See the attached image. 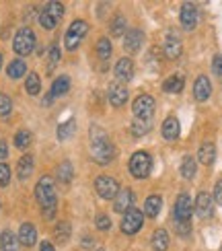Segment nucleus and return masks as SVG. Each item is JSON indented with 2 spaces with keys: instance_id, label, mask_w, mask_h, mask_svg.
Returning a JSON list of instances; mask_svg holds the SVG:
<instances>
[{
  "instance_id": "7ed1b4c3",
  "label": "nucleus",
  "mask_w": 222,
  "mask_h": 251,
  "mask_svg": "<svg viewBox=\"0 0 222 251\" xmlns=\"http://www.w3.org/2000/svg\"><path fill=\"white\" fill-rule=\"evenodd\" d=\"M35 48V33L29 27H23L17 31V35L13 39V50L19 56H29Z\"/></svg>"
},
{
  "instance_id": "cd10ccee",
  "label": "nucleus",
  "mask_w": 222,
  "mask_h": 251,
  "mask_svg": "<svg viewBox=\"0 0 222 251\" xmlns=\"http://www.w3.org/2000/svg\"><path fill=\"white\" fill-rule=\"evenodd\" d=\"M6 72H8V76L10 78H21L27 72V64L23 60H13L8 64V68H6Z\"/></svg>"
},
{
  "instance_id": "c85d7f7f",
  "label": "nucleus",
  "mask_w": 222,
  "mask_h": 251,
  "mask_svg": "<svg viewBox=\"0 0 222 251\" xmlns=\"http://www.w3.org/2000/svg\"><path fill=\"white\" fill-rule=\"evenodd\" d=\"M196 169H197V163L194 156H185L183 163H181V175L185 177V179H192V177L196 175Z\"/></svg>"
},
{
  "instance_id": "2eb2a0df",
  "label": "nucleus",
  "mask_w": 222,
  "mask_h": 251,
  "mask_svg": "<svg viewBox=\"0 0 222 251\" xmlns=\"http://www.w3.org/2000/svg\"><path fill=\"white\" fill-rule=\"evenodd\" d=\"M142 41H144L142 31H140V29H130L128 33H125L123 48H125V51H138L140 46H142Z\"/></svg>"
},
{
  "instance_id": "dca6fc26",
  "label": "nucleus",
  "mask_w": 222,
  "mask_h": 251,
  "mask_svg": "<svg viewBox=\"0 0 222 251\" xmlns=\"http://www.w3.org/2000/svg\"><path fill=\"white\" fill-rule=\"evenodd\" d=\"M210 93H212V85H210L208 76H197L196 85H194V95L197 101H206L210 97Z\"/></svg>"
},
{
  "instance_id": "6ab92c4d",
  "label": "nucleus",
  "mask_w": 222,
  "mask_h": 251,
  "mask_svg": "<svg viewBox=\"0 0 222 251\" xmlns=\"http://www.w3.org/2000/svg\"><path fill=\"white\" fill-rule=\"evenodd\" d=\"M31 173H33V156H31V154L21 156L19 163H17V175H19V179H27Z\"/></svg>"
},
{
  "instance_id": "72a5a7b5",
  "label": "nucleus",
  "mask_w": 222,
  "mask_h": 251,
  "mask_svg": "<svg viewBox=\"0 0 222 251\" xmlns=\"http://www.w3.org/2000/svg\"><path fill=\"white\" fill-rule=\"evenodd\" d=\"M72 132H74V120H68V122H64V124H60V126H58V140L70 138Z\"/></svg>"
},
{
  "instance_id": "de8ad7c7",
  "label": "nucleus",
  "mask_w": 222,
  "mask_h": 251,
  "mask_svg": "<svg viewBox=\"0 0 222 251\" xmlns=\"http://www.w3.org/2000/svg\"><path fill=\"white\" fill-rule=\"evenodd\" d=\"M0 66H2V54H0Z\"/></svg>"
},
{
  "instance_id": "bb28decb",
  "label": "nucleus",
  "mask_w": 222,
  "mask_h": 251,
  "mask_svg": "<svg viewBox=\"0 0 222 251\" xmlns=\"http://www.w3.org/2000/svg\"><path fill=\"white\" fill-rule=\"evenodd\" d=\"M183 85H185V80H183V76H169L167 80H165V85H163V91L165 93H181L183 91Z\"/></svg>"
},
{
  "instance_id": "79ce46f5",
  "label": "nucleus",
  "mask_w": 222,
  "mask_h": 251,
  "mask_svg": "<svg viewBox=\"0 0 222 251\" xmlns=\"http://www.w3.org/2000/svg\"><path fill=\"white\" fill-rule=\"evenodd\" d=\"M212 70H214V75L222 80V56H216L212 60Z\"/></svg>"
},
{
  "instance_id": "f8f14e48",
  "label": "nucleus",
  "mask_w": 222,
  "mask_h": 251,
  "mask_svg": "<svg viewBox=\"0 0 222 251\" xmlns=\"http://www.w3.org/2000/svg\"><path fill=\"white\" fill-rule=\"evenodd\" d=\"M194 210L197 212V216L208 218L212 216V198H210L208 192H199L196 198V204H194Z\"/></svg>"
},
{
  "instance_id": "aec40b11",
  "label": "nucleus",
  "mask_w": 222,
  "mask_h": 251,
  "mask_svg": "<svg viewBox=\"0 0 222 251\" xmlns=\"http://www.w3.org/2000/svg\"><path fill=\"white\" fill-rule=\"evenodd\" d=\"M197 159L202 161L204 165H212L214 159H216V149H214V144H212V142H204L202 146H199Z\"/></svg>"
},
{
  "instance_id": "ea45409f",
  "label": "nucleus",
  "mask_w": 222,
  "mask_h": 251,
  "mask_svg": "<svg viewBox=\"0 0 222 251\" xmlns=\"http://www.w3.org/2000/svg\"><path fill=\"white\" fill-rule=\"evenodd\" d=\"M60 62V48L58 46H51L49 48V70H54V66Z\"/></svg>"
},
{
  "instance_id": "f03ea898",
  "label": "nucleus",
  "mask_w": 222,
  "mask_h": 251,
  "mask_svg": "<svg viewBox=\"0 0 222 251\" xmlns=\"http://www.w3.org/2000/svg\"><path fill=\"white\" fill-rule=\"evenodd\" d=\"M35 198H37L39 206L44 208V216L46 218H51V216L56 214V202H58V198H56L54 179H51L49 175H44L37 181V185H35Z\"/></svg>"
},
{
  "instance_id": "423d86ee",
  "label": "nucleus",
  "mask_w": 222,
  "mask_h": 251,
  "mask_svg": "<svg viewBox=\"0 0 222 251\" xmlns=\"http://www.w3.org/2000/svg\"><path fill=\"white\" fill-rule=\"evenodd\" d=\"M87 31H89V25L84 23V21H74V23L68 27L66 31V35H64V44H66V50H76L78 44L82 41V37L87 35Z\"/></svg>"
},
{
  "instance_id": "37998d69",
  "label": "nucleus",
  "mask_w": 222,
  "mask_h": 251,
  "mask_svg": "<svg viewBox=\"0 0 222 251\" xmlns=\"http://www.w3.org/2000/svg\"><path fill=\"white\" fill-rule=\"evenodd\" d=\"M177 233H179V235L192 233V225H189V223H179V225H177Z\"/></svg>"
},
{
  "instance_id": "0eeeda50",
  "label": "nucleus",
  "mask_w": 222,
  "mask_h": 251,
  "mask_svg": "<svg viewBox=\"0 0 222 251\" xmlns=\"http://www.w3.org/2000/svg\"><path fill=\"white\" fill-rule=\"evenodd\" d=\"M95 190H97V194L103 198V200H113L120 192V185L113 177L101 175V177H97V181H95Z\"/></svg>"
},
{
  "instance_id": "58836bf2",
  "label": "nucleus",
  "mask_w": 222,
  "mask_h": 251,
  "mask_svg": "<svg viewBox=\"0 0 222 251\" xmlns=\"http://www.w3.org/2000/svg\"><path fill=\"white\" fill-rule=\"evenodd\" d=\"M10 183V167L6 163H0V187Z\"/></svg>"
},
{
  "instance_id": "a878e982",
  "label": "nucleus",
  "mask_w": 222,
  "mask_h": 251,
  "mask_svg": "<svg viewBox=\"0 0 222 251\" xmlns=\"http://www.w3.org/2000/svg\"><path fill=\"white\" fill-rule=\"evenodd\" d=\"M70 91V78L68 76H58L51 85V97H58V95H66Z\"/></svg>"
},
{
  "instance_id": "4be33fe9",
  "label": "nucleus",
  "mask_w": 222,
  "mask_h": 251,
  "mask_svg": "<svg viewBox=\"0 0 222 251\" xmlns=\"http://www.w3.org/2000/svg\"><path fill=\"white\" fill-rule=\"evenodd\" d=\"M163 136L167 140H177L179 138V122L175 118H167L163 122Z\"/></svg>"
},
{
  "instance_id": "c756f323",
  "label": "nucleus",
  "mask_w": 222,
  "mask_h": 251,
  "mask_svg": "<svg viewBox=\"0 0 222 251\" xmlns=\"http://www.w3.org/2000/svg\"><path fill=\"white\" fill-rule=\"evenodd\" d=\"M54 237H56V241L66 243L70 239V225L68 223H58L56 228H54Z\"/></svg>"
},
{
  "instance_id": "a211bd4d",
  "label": "nucleus",
  "mask_w": 222,
  "mask_h": 251,
  "mask_svg": "<svg viewBox=\"0 0 222 251\" xmlns=\"http://www.w3.org/2000/svg\"><path fill=\"white\" fill-rule=\"evenodd\" d=\"M115 76L120 80H130L134 76V64L130 58H122L118 62V66H115Z\"/></svg>"
},
{
  "instance_id": "f3484780",
  "label": "nucleus",
  "mask_w": 222,
  "mask_h": 251,
  "mask_svg": "<svg viewBox=\"0 0 222 251\" xmlns=\"http://www.w3.org/2000/svg\"><path fill=\"white\" fill-rule=\"evenodd\" d=\"M181 25L185 29H194L197 25V8L194 4H183V8H181Z\"/></svg>"
},
{
  "instance_id": "a18cd8bd",
  "label": "nucleus",
  "mask_w": 222,
  "mask_h": 251,
  "mask_svg": "<svg viewBox=\"0 0 222 251\" xmlns=\"http://www.w3.org/2000/svg\"><path fill=\"white\" fill-rule=\"evenodd\" d=\"M6 154H8V146L4 140H0V159H6Z\"/></svg>"
},
{
  "instance_id": "20e7f679",
  "label": "nucleus",
  "mask_w": 222,
  "mask_h": 251,
  "mask_svg": "<svg viewBox=\"0 0 222 251\" xmlns=\"http://www.w3.org/2000/svg\"><path fill=\"white\" fill-rule=\"evenodd\" d=\"M64 17V4L62 2H48L39 15V23L44 29H56L60 19Z\"/></svg>"
},
{
  "instance_id": "f704fd0d",
  "label": "nucleus",
  "mask_w": 222,
  "mask_h": 251,
  "mask_svg": "<svg viewBox=\"0 0 222 251\" xmlns=\"http://www.w3.org/2000/svg\"><path fill=\"white\" fill-rule=\"evenodd\" d=\"M123 33H125V19H123L122 15H118V17L111 21V35L120 37V35H123Z\"/></svg>"
},
{
  "instance_id": "39448f33",
  "label": "nucleus",
  "mask_w": 222,
  "mask_h": 251,
  "mask_svg": "<svg viewBox=\"0 0 222 251\" xmlns=\"http://www.w3.org/2000/svg\"><path fill=\"white\" fill-rule=\"evenodd\" d=\"M150 169H152V161H150V154L148 152H136L130 159V173L136 177V179L148 177Z\"/></svg>"
},
{
  "instance_id": "a19ab883",
  "label": "nucleus",
  "mask_w": 222,
  "mask_h": 251,
  "mask_svg": "<svg viewBox=\"0 0 222 251\" xmlns=\"http://www.w3.org/2000/svg\"><path fill=\"white\" fill-rule=\"evenodd\" d=\"M109 226H111V221H109V216L101 214V216L97 218V228H99V231H107Z\"/></svg>"
},
{
  "instance_id": "1a4fd4ad",
  "label": "nucleus",
  "mask_w": 222,
  "mask_h": 251,
  "mask_svg": "<svg viewBox=\"0 0 222 251\" xmlns=\"http://www.w3.org/2000/svg\"><path fill=\"white\" fill-rule=\"evenodd\" d=\"M194 214V202L187 194H179L175 202V218L177 223H189V218Z\"/></svg>"
},
{
  "instance_id": "9d476101",
  "label": "nucleus",
  "mask_w": 222,
  "mask_h": 251,
  "mask_svg": "<svg viewBox=\"0 0 222 251\" xmlns=\"http://www.w3.org/2000/svg\"><path fill=\"white\" fill-rule=\"evenodd\" d=\"M154 113V99L150 95H140L134 101V116L138 120H150Z\"/></svg>"
},
{
  "instance_id": "9b49d317",
  "label": "nucleus",
  "mask_w": 222,
  "mask_h": 251,
  "mask_svg": "<svg viewBox=\"0 0 222 251\" xmlns=\"http://www.w3.org/2000/svg\"><path fill=\"white\" fill-rule=\"evenodd\" d=\"M132 200H134V194H132V190H120L118 192V196L113 198V210L115 212H122V214H125L132 208Z\"/></svg>"
},
{
  "instance_id": "2f4dec72",
  "label": "nucleus",
  "mask_w": 222,
  "mask_h": 251,
  "mask_svg": "<svg viewBox=\"0 0 222 251\" xmlns=\"http://www.w3.org/2000/svg\"><path fill=\"white\" fill-rule=\"evenodd\" d=\"M97 56H99V60H107L111 56V44L107 37H101L97 41Z\"/></svg>"
},
{
  "instance_id": "393cba45",
  "label": "nucleus",
  "mask_w": 222,
  "mask_h": 251,
  "mask_svg": "<svg viewBox=\"0 0 222 251\" xmlns=\"http://www.w3.org/2000/svg\"><path fill=\"white\" fill-rule=\"evenodd\" d=\"M0 249L2 251H17L19 249V239L10 231H4L2 235H0Z\"/></svg>"
},
{
  "instance_id": "6e6552de",
  "label": "nucleus",
  "mask_w": 222,
  "mask_h": 251,
  "mask_svg": "<svg viewBox=\"0 0 222 251\" xmlns=\"http://www.w3.org/2000/svg\"><path fill=\"white\" fill-rule=\"evenodd\" d=\"M142 223H144V216L138 208H130L128 212L123 214V221H122V231L125 235H134L138 233L142 228Z\"/></svg>"
},
{
  "instance_id": "473e14b6",
  "label": "nucleus",
  "mask_w": 222,
  "mask_h": 251,
  "mask_svg": "<svg viewBox=\"0 0 222 251\" xmlns=\"http://www.w3.org/2000/svg\"><path fill=\"white\" fill-rule=\"evenodd\" d=\"M58 179L62 183H70V179H72V165L68 161H64L58 167Z\"/></svg>"
},
{
  "instance_id": "5701e85b",
  "label": "nucleus",
  "mask_w": 222,
  "mask_h": 251,
  "mask_svg": "<svg viewBox=\"0 0 222 251\" xmlns=\"http://www.w3.org/2000/svg\"><path fill=\"white\" fill-rule=\"evenodd\" d=\"M181 41L179 39H173V37H169L167 41H165V56L169 58V60H177L179 56H181Z\"/></svg>"
},
{
  "instance_id": "4c0bfd02",
  "label": "nucleus",
  "mask_w": 222,
  "mask_h": 251,
  "mask_svg": "<svg viewBox=\"0 0 222 251\" xmlns=\"http://www.w3.org/2000/svg\"><path fill=\"white\" fill-rule=\"evenodd\" d=\"M13 111V101H10L8 95H4V93H0V116H8V113Z\"/></svg>"
},
{
  "instance_id": "e433bc0d",
  "label": "nucleus",
  "mask_w": 222,
  "mask_h": 251,
  "mask_svg": "<svg viewBox=\"0 0 222 251\" xmlns=\"http://www.w3.org/2000/svg\"><path fill=\"white\" fill-rule=\"evenodd\" d=\"M148 130H150V124H148V120H136V122L132 124V134H134V136H142V134H146Z\"/></svg>"
},
{
  "instance_id": "412c9836",
  "label": "nucleus",
  "mask_w": 222,
  "mask_h": 251,
  "mask_svg": "<svg viewBox=\"0 0 222 251\" xmlns=\"http://www.w3.org/2000/svg\"><path fill=\"white\" fill-rule=\"evenodd\" d=\"M161 206H163L161 196H150V198H148V200L144 202V214L150 216V218H156L158 212H161Z\"/></svg>"
},
{
  "instance_id": "c9c22d12",
  "label": "nucleus",
  "mask_w": 222,
  "mask_h": 251,
  "mask_svg": "<svg viewBox=\"0 0 222 251\" xmlns=\"http://www.w3.org/2000/svg\"><path fill=\"white\" fill-rule=\"evenodd\" d=\"M15 144H17V149H27V146L31 144V132H27V130L17 132V136H15Z\"/></svg>"
},
{
  "instance_id": "49530a36",
  "label": "nucleus",
  "mask_w": 222,
  "mask_h": 251,
  "mask_svg": "<svg viewBox=\"0 0 222 251\" xmlns=\"http://www.w3.org/2000/svg\"><path fill=\"white\" fill-rule=\"evenodd\" d=\"M39 251H56V249H54V245H51L49 241H44V243H41V247H39Z\"/></svg>"
},
{
  "instance_id": "7c9ffc66",
  "label": "nucleus",
  "mask_w": 222,
  "mask_h": 251,
  "mask_svg": "<svg viewBox=\"0 0 222 251\" xmlns=\"http://www.w3.org/2000/svg\"><path fill=\"white\" fill-rule=\"evenodd\" d=\"M25 89H27V93H29V95H37V93L41 91V80H39V76L35 75V72H31V75L27 76Z\"/></svg>"
},
{
  "instance_id": "b1692460",
  "label": "nucleus",
  "mask_w": 222,
  "mask_h": 251,
  "mask_svg": "<svg viewBox=\"0 0 222 251\" xmlns=\"http://www.w3.org/2000/svg\"><path fill=\"white\" fill-rule=\"evenodd\" d=\"M152 247L156 251H167L169 247V235L165 228H156V231L152 233Z\"/></svg>"
},
{
  "instance_id": "09e8293b",
  "label": "nucleus",
  "mask_w": 222,
  "mask_h": 251,
  "mask_svg": "<svg viewBox=\"0 0 222 251\" xmlns=\"http://www.w3.org/2000/svg\"><path fill=\"white\" fill-rule=\"evenodd\" d=\"M97 251H105V249H97Z\"/></svg>"
},
{
  "instance_id": "f257e3e1",
  "label": "nucleus",
  "mask_w": 222,
  "mask_h": 251,
  "mask_svg": "<svg viewBox=\"0 0 222 251\" xmlns=\"http://www.w3.org/2000/svg\"><path fill=\"white\" fill-rule=\"evenodd\" d=\"M91 151H93V159L99 165H107L115 156V149L109 140V136L99 126H93L91 128Z\"/></svg>"
},
{
  "instance_id": "4468645a",
  "label": "nucleus",
  "mask_w": 222,
  "mask_h": 251,
  "mask_svg": "<svg viewBox=\"0 0 222 251\" xmlns=\"http://www.w3.org/2000/svg\"><path fill=\"white\" fill-rule=\"evenodd\" d=\"M35 241H37L35 226L31 225V223L21 225V228H19V243L25 245V247H31V245H35Z\"/></svg>"
},
{
  "instance_id": "ddd939ff",
  "label": "nucleus",
  "mask_w": 222,
  "mask_h": 251,
  "mask_svg": "<svg viewBox=\"0 0 222 251\" xmlns=\"http://www.w3.org/2000/svg\"><path fill=\"white\" fill-rule=\"evenodd\" d=\"M125 101H128V89L120 85V82H113L109 87V103L115 107H122L125 105Z\"/></svg>"
},
{
  "instance_id": "c03bdc74",
  "label": "nucleus",
  "mask_w": 222,
  "mask_h": 251,
  "mask_svg": "<svg viewBox=\"0 0 222 251\" xmlns=\"http://www.w3.org/2000/svg\"><path fill=\"white\" fill-rule=\"evenodd\" d=\"M214 200L222 206V179L216 183V187H214Z\"/></svg>"
}]
</instances>
